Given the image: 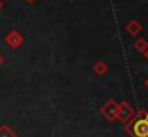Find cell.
<instances>
[{
	"mask_svg": "<svg viewBox=\"0 0 148 137\" xmlns=\"http://www.w3.org/2000/svg\"><path fill=\"white\" fill-rule=\"evenodd\" d=\"M134 116V110L132 107L130 106V103L127 101H122L118 104V114H116V119L122 123H127L131 117Z\"/></svg>",
	"mask_w": 148,
	"mask_h": 137,
	"instance_id": "2",
	"label": "cell"
},
{
	"mask_svg": "<svg viewBox=\"0 0 148 137\" xmlns=\"http://www.w3.org/2000/svg\"><path fill=\"white\" fill-rule=\"evenodd\" d=\"M6 42L9 43L10 47L16 49V47H19L20 43H22V36H20L17 32H10L9 36H7V39H6Z\"/></svg>",
	"mask_w": 148,
	"mask_h": 137,
	"instance_id": "4",
	"label": "cell"
},
{
	"mask_svg": "<svg viewBox=\"0 0 148 137\" xmlns=\"http://www.w3.org/2000/svg\"><path fill=\"white\" fill-rule=\"evenodd\" d=\"M140 29H141V26L138 24V22H130V24H128V27H127V30H128L131 34H137V33L140 32Z\"/></svg>",
	"mask_w": 148,
	"mask_h": 137,
	"instance_id": "7",
	"label": "cell"
},
{
	"mask_svg": "<svg viewBox=\"0 0 148 137\" xmlns=\"http://www.w3.org/2000/svg\"><path fill=\"white\" fill-rule=\"evenodd\" d=\"M134 136L137 137H148V120L147 119H138L132 124Z\"/></svg>",
	"mask_w": 148,
	"mask_h": 137,
	"instance_id": "3",
	"label": "cell"
},
{
	"mask_svg": "<svg viewBox=\"0 0 148 137\" xmlns=\"http://www.w3.org/2000/svg\"><path fill=\"white\" fill-rule=\"evenodd\" d=\"M144 56H145V59H147V60H148V49H147V50H145V51H144Z\"/></svg>",
	"mask_w": 148,
	"mask_h": 137,
	"instance_id": "9",
	"label": "cell"
},
{
	"mask_svg": "<svg viewBox=\"0 0 148 137\" xmlns=\"http://www.w3.org/2000/svg\"><path fill=\"white\" fill-rule=\"evenodd\" d=\"M0 137H16V133L9 127V126H1L0 127Z\"/></svg>",
	"mask_w": 148,
	"mask_h": 137,
	"instance_id": "6",
	"label": "cell"
},
{
	"mask_svg": "<svg viewBox=\"0 0 148 137\" xmlns=\"http://www.w3.org/2000/svg\"><path fill=\"white\" fill-rule=\"evenodd\" d=\"M3 61H4V60H3V57H1V54H0V66L3 64Z\"/></svg>",
	"mask_w": 148,
	"mask_h": 137,
	"instance_id": "10",
	"label": "cell"
},
{
	"mask_svg": "<svg viewBox=\"0 0 148 137\" xmlns=\"http://www.w3.org/2000/svg\"><path fill=\"white\" fill-rule=\"evenodd\" d=\"M147 46H148V45L145 43V40H138V42L135 43V46H134V47H135V49H137L138 51L144 53V51L147 50Z\"/></svg>",
	"mask_w": 148,
	"mask_h": 137,
	"instance_id": "8",
	"label": "cell"
},
{
	"mask_svg": "<svg viewBox=\"0 0 148 137\" xmlns=\"http://www.w3.org/2000/svg\"><path fill=\"white\" fill-rule=\"evenodd\" d=\"M145 86H147V89H148V79L145 80Z\"/></svg>",
	"mask_w": 148,
	"mask_h": 137,
	"instance_id": "11",
	"label": "cell"
},
{
	"mask_svg": "<svg viewBox=\"0 0 148 137\" xmlns=\"http://www.w3.org/2000/svg\"><path fill=\"white\" fill-rule=\"evenodd\" d=\"M94 72H95L98 76H102V74H105V73L108 72V66H106L103 61H98V63L94 66Z\"/></svg>",
	"mask_w": 148,
	"mask_h": 137,
	"instance_id": "5",
	"label": "cell"
},
{
	"mask_svg": "<svg viewBox=\"0 0 148 137\" xmlns=\"http://www.w3.org/2000/svg\"><path fill=\"white\" fill-rule=\"evenodd\" d=\"M101 114L108 120V121H114L116 120V114H118V103L114 100H108L102 107H101Z\"/></svg>",
	"mask_w": 148,
	"mask_h": 137,
	"instance_id": "1",
	"label": "cell"
}]
</instances>
